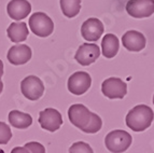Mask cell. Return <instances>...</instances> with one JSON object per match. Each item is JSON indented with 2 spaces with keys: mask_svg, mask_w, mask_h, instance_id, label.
I'll use <instances>...</instances> for the list:
<instances>
[{
  "mask_svg": "<svg viewBox=\"0 0 154 153\" xmlns=\"http://www.w3.org/2000/svg\"><path fill=\"white\" fill-rule=\"evenodd\" d=\"M68 117L72 125L86 134H95L101 130L103 120L82 104L71 105L68 109Z\"/></svg>",
  "mask_w": 154,
  "mask_h": 153,
  "instance_id": "6da1fadb",
  "label": "cell"
},
{
  "mask_svg": "<svg viewBox=\"0 0 154 153\" xmlns=\"http://www.w3.org/2000/svg\"><path fill=\"white\" fill-rule=\"evenodd\" d=\"M154 119L152 109L146 105H138L129 110L125 119L126 125L134 132H143L150 127Z\"/></svg>",
  "mask_w": 154,
  "mask_h": 153,
  "instance_id": "7a4b0ae2",
  "label": "cell"
},
{
  "mask_svg": "<svg viewBox=\"0 0 154 153\" xmlns=\"http://www.w3.org/2000/svg\"><path fill=\"white\" fill-rule=\"evenodd\" d=\"M133 137L126 130H112L105 138L106 148L112 153H123L131 145Z\"/></svg>",
  "mask_w": 154,
  "mask_h": 153,
  "instance_id": "3957f363",
  "label": "cell"
},
{
  "mask_svg": "<svg viewBox=\"0 0 154 153\" xmlns=\"http://www.w3.org/2000/svg\"><path fill=\"white\" fill-rule=\"evenodd\" d=\"M28 25L32 33L36 36L45 38L51 36L54 31V23L48 14L43 12H36L29 17Z\"/></svg>",
  "mask_w": 154,
  "mask_h": 153,
  "instance_id": "277c9868",
  "label": "cell"
},
{
  "mask_svg": "<svg viewBox=\"0 0 154 153\" xmlns=\"http://www.w3.org/2000/svg\"><path fill=\"white\" fill-rule=\"evenodd\" d=\"M101 92L110 99H122L127 94V85L120 78L111 76L103 82Z\"/></svg>",
  "mask_w": 154,
  "mask_h": 153,
  "instance_id": "5b68a950",
  "label": "cell"
},
{
  "mask_svg": "<svg viewBox=\"0 0 154 153\" xmlns=\"http://www.w3.org/2000/svg\"><path fill=\"white\" fill-rule=\"evenodd\" d=\"M21 92L29 100H38L44 93L43 82L36 76H28L21 82Z\"/></svg>",
  "mask_w": 154,
  "mask_h": 153,
  "instance_id": "8992f818",
  "label": "cell"
},
{
  "mask_svg": "<svg viewBox=\"0 0 154 153\" xmlns=\"http://www.w3.org/2000/svg\"><path fill=\"white\" fill-rule=\"evenodd\" d=\"M91 84H92V78L85 71H77L72 73L67 82L68 91L77 96L85 94L91 87Z\"/></svg>",
  "mask_w": 154,
  "mask_h": 153,
  "instance_id": "52a82bcc",
  "label": "cell"
},
{
  "mask_svg": "<svg viewBox=\"0 0 154 153\" xmlns=\"http://www.w3.org/2000/svg\"><path fill=\"white\" fill-rule=\"evenodd\" d=\"M39 124L41 128L54 133L63 125V117L58 110L54 108H46L39 113Z\"/></svg>",
  "mask_w": 154,
  "mask_h": 153,
  "instance_id": "ba28073f",
  "label": "cell"
},
{
  "mask_svg": "<svg viewBox=\"0 0 154 153\" xmlns=\"http://www.w3.org/2000/svg\"><path fill=\"white\" fill-rule=\"evenodd\" d=\"M126 11L135 18L149 17L154 13V0H129Z\"/></svg>",
  "mask_w": 154,
  "mask_h": 153,
  "instance_id": "9c48e42d",
  "label": "cell"
},
{
  "mask_svg": "<svg viewBox=\"0 0 154 153\" xmlns=\"http://www.w3.org/2000/svg\"><path fill=\"white\" fill-rule=\"evenodd\" d=\"M103 30V24L96 17L88 18L81 26V35L88 42H96L99 40Z\"/></svg>",
  "mask_w": 154,
  "mask_h": 153,
  "instance_id": "30bf717a",
  "label": "cell"
},
{
  "mask_svg": "<svg viewBox=\"0 0 154 153\" xmlns=\"http://www.w3.org/2000/svg\"><path fill=\"white\" fill-rule=\"evenodd\" d=\"M100 55V50L95 43H83L79 46L75 55V61L82 66H88L97 61Z\"/></svg>",
  "mask_w": 154,
  "mask_h": 153,
  "instance_id": "8fae6325",
  "label": "cell"
},
{
  "mask_svg": "<svg viewBox=\"0 0 154 153\" xmlns=\"http://www.w3.org/2000/svg\"><path fill=\"white\" fill-rule=\"evenodd\" d=\"M32 56V51L28 45L26 44H15L9 48L7 58L9 63L15 66L24 65L28 63Z\"/></svg>",
  "mask_w": 154,
  "mask_h": 153,
  "instance_id": "7c38bea8",
  "label": "cell"
},
{
  "mask_svg": "<svg viewBox=\"0 0 154 153\" xmlns=\"http://www.w3.org/2000/svg\"><path fill=\"white\" fill-rule=\"evenodd\" d=\"M122 43L127 51L140 52L146 48V40L143 33L137 30H128L122 37Z\"/></svg>",
  "mask_w": 154,
  "mask_h": 153,
  "instance_id": "4fadbf2b",
  "label": "cell"
},
{
  "mask_svg": "<svg viewBox=\"0 0 154 153\" xmlns=\"http://www.w3.org/2000/svg\"><path fill=\"white\" fill-rule=\"evenodd\" d=\"M7 12L13 20H24L30 14L31 5L27 0H11L7 5Z\"/></svg>",
  "mask_w": 154,
  "mask_h": 153,
  "instance_id": "5bb4252c",
  "label": "cell"
},
{
  "mask_svg": "<svg viewBox=\"0 0 154 153\" xmlns=\"http://www.w3.org/2000/svg\"><path fill=\"white\" fill-rule=\"evenodd\" d=\"M8 37L12 42L14 43H20L24 42L28 37V27L27 24L24 22H14L11 23V25L7 29Z\"/></svg>",
  "mask_w": 154,
  "mask_h": 153,
  "instance_id": "9a60e30c",
  "label": "cell"
},
{
  "mask_svg": "<svg viewBox=\"0 0 154 153\" xmlns=\"http://www.w3.org/2000/svg\"><path fill=\"white\" fill-rule=\"evenodd\" d=\"M9 122L13 127L25 130L32 124V117L28 113L22 112L18 110H12L9 113Z\"/></svg>",
  "mask_w": 154,
  "mask_h": 153,
  "instance_id": "2e32d148",
  "label": "cell"
},
{
  "mask_svg": "<svg viewBox=\"0 0 154 153\" xmlns=\"http://www.w3.org/2000/svg\"><path fill=\"white\" fill-rule=\"evenodd\" d=\"M120 42L116 36L113 33H107L101 42V48H103V55L106 58H112L118 54Z\"/></svg>",
  "mask_w": 154,
  "mask_h": 153,
  "instance_id": "e0dca14e",
  "label": "cell"
},
{
  "mask_svg": "<svg viewBox=\"0 0 154 153\" xmlns=\"http://www.w3.org/2000/svg\"><path fill=\"white\" fill-rule=\"evenodd\" d=\"M62 12L66 17L77 16L81 10V0H59Z\"/></svg>",
  "mask_w": 154,
  "mask_h": 153,
  "instance_id": "ac0fdd59",
  "label": "cell"
},
{
  "mask_svg": "<svg viewBox=\"0 0 154 153\" xmlns=\"http://www.w3.org/2000/svg\"><path fill=\"white\" fill-rule=\"evenodd\" d=\"M69 153H94L92 147L84 141H77L69 148Z\"/></svg>",
  "mask_w": 154,
  "mask_h": 153,
  "instance_id": "d6986e66",
  "label": "cell"
},
{
  "mask_svg": "<svg viewBox=\"0 0 154 153\" xmlns=\"http://www.w3.org/2000/svg\"><path fill=\"white\" fill-rule=\"evenodd\" d=\"M12 138V132L7 123L0 121V145H7Z\"/></svg>",
  "mask_w": 154,
  "mask_h": 153,
  "instance_id": "ffe728a7",
  "label": "cell"
},
{
  "mask_svg": "<svg viewBox=\"0 0 154 153\" xmlns=\"http://www.w3.org/2000/svg\"><path fill=\"white\" fill-rule=\"evenodd\" d=\"M24 147L28 149L30 153H45V148H44V145H42L40 142H37V141L27 142Z\"/></svg>",
  "mask_w": 154,
  "mask_h": 153,
  "instance_id": "44dd1931",
  "label": "cell"
},
{
  "mask_svg": "<svg viewBox=\"0 0 154 153\" xmlns=\"http://www.w3.org/2000/svg\"><path fill=\"white\" fill-rule=\"evenodd\" d=\"M11 153H30L29 150L25 147H15V148H13Z\"/></svg>",
  "mask_w": 154,
  "mask_h": 153,
  "instance_id": "7402d4cb",
  "label": "cell"
},
{
  "mask_svg": "<svg viewBox=\"0 0 154 153\" xmlns=\"http://www.w3.org/2000/svg\"><path fill=\"white\" fill-rule=\"evenodd\" d=\"M2 76H3V63H2V61L0 59V81H1Z\"/></svg>",
  "mask_w": 154,
  "mask_h": 153,
  "instance_id": "603a6c76",
  "label": "cell"
},
{
  "mask_svg": "<svg viewBox=\"0 0 154 153\" xmlns=\"http://www.w3.org/2000/svg\"><path fill=\"white\" fill-rule=\"evenodd\" d=\"M2 89H3V83L2 81H0V94L2 93Z\"/></svg>",
  "mask_w": 154,
  "mask_h": 153,
  "instance_id": "cb8c5ba5",
  "label": "cell"
},
{
  "mask_svg": "<svg viewBox=\"0 0 154 153\" xmlns=\"http://www.w3.org/2000/svg\"><path fill=\"white\" fill-rule=\"evenodd\" d=\"M0 153H5V151L2 150V149H0Z\"/></svg>",
  "mask_w": 154,
  "mask_h": 153,
  "instance_id": "d4e9b609",
  "label": "cell"
},
{
  "mask_svg": "<svg viewBox=\"0 0 154 153\" xmlns=\"http://www.w3.org/2000/svg\"><path fill=\"white\" fill-rule=\"evenodd\" d=\"M153 104H154V96H153Z\"/></svg>",
  "mask_w": 154,
  "mask_h": 153,
  "instance_id": "484cf974",
  "label": "cell"
}]
</instances>
